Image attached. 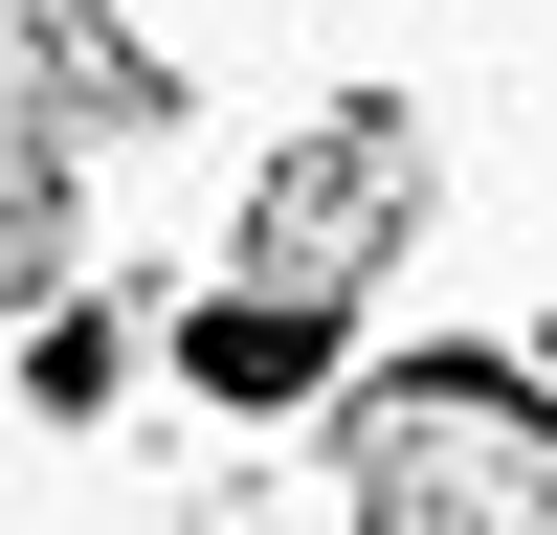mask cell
I'll use <instances>...</instances> for the list:
<instances>
[{
  "mask_svg": "<svg viewBox=\"0 0 557 535\" xmlns=\"http://www.w3.org/2000/svg\"><path fill=\"white\" fill-rule=\"evenodd\" d=\"M335 469H357V535H557V401L513 357H401L335 424Z\"/></svg>",
  "mask_w": 557,
  "mask_h": 535,
  "instance_id": "cell-1",
  "label": "cell"
},
{
  "mask_svg": "<svg viewBox=\"0 0 557 535\" xmlns=\"http://www.w3.org/2000/svg\"><path fill=\"white\" fill-rule=\"evenodd\" d=\"M312 357H335V312H290V290H223L201 335H178V380H201V401H312Z\"/></svg>",
  "mask_w": 557,
  "mask_h": 535,
  "instance_id": "cell-3",
  "label": "cell"
},
{
  "mask_svg": "<svg viewBox=\"0 0 557 535\" xmlns=\"http://www.w3.org/2000/svg\"><path fill=\"white\" fill-rule=\"evenodd\" d=\"M424 223V112H312L290 157L246 178V290H290V312H335V290H380V246Z\"/></svg>",
  "mask_w": 557,
  "mask_h": 535,
  "instance_id": "cell-2",
  "label": "cell"
}]
</instances>
